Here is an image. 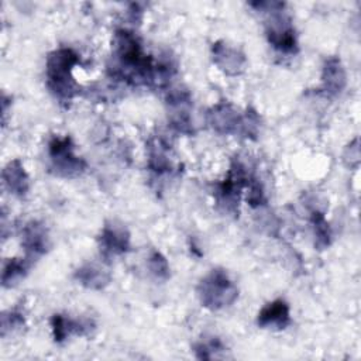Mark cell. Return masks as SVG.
<instances>
[{
	"label": "cell",
	"mask_w": 361,
	"mask_h": 361,
	"mask_svg": "<svg viewBox=\"0 0 361 361\" xmlns=\"http://www.w3.org/2000/svg\"><path fill=\"white\" fill-rule=\"evenodd\" d=\"M21 245L27 254V259H34L45 254L49 247L45 226L37 220L28 221L21 230Z\"/></svg>",
	"instance_id": "obj_11"
},
{
	"label": "cell",
	"mask_w": 361,
	"mask_h": 361,
	"mask_svg": "<svg viewBox=\"0 0 361 361\" xmlns=\"http://www.w3.org/2000/svg\"><path fill=\"white\" fill-rule=\"evenodd\" d=\"M25 320L21 312L18 310H8L1 314V323H0V334L1 337H6L8 333H14L20 330L24 326Z\"/></svg>",
	"instance_id": "obj_22"
},
{
	"label": "cell",
	"mask_w": 361,
	"mask_h": 361,
	"mask_svg": "<svg viewBox=\"0 0 361 361\" xmlns=\"http://www.w3.org/2000/svg\"><path fill=\"white\" fill-rule=\"evenodd\" d=\"M79 63V55L71 48H58L48 54L45 75L47 86L59 103H69L79 90L72 71Z\"/></svg>",
	"instance_id": "obj_2"
},
{
	"label": "cell",
	"mask_w": 361,
	"mask_h": 361,
	"mask_svg": "<svg viewBox=\"0 0 361 361\" xmlns=\"http://www.w3.org/2000/svg\"><path fill=\"white\" fill-rule=\"evenodd\" d=\"M283 7L285 4L281 3L278 7L267 11L269 17L265 23V34L268 42L276 51L283 54H295L298 51L295 28L292 25L290 18L282 11Z\"/></svg>",
	"instance_id": "obj_6"
},
{
	"label": "cell",
	"mask_w": 361,
	"mask_h": 361,
	"mask_svg": "<svg viewBox=\"0 0 361 361\" xmlns=\"http://www.w3.org/2000/svg\"><path fill=\"white\" fill-rule=\"evenodd\" d=\"M114 63L111 75L131 85H155L157 63L142 51L138 38L127 30H118L113 39Z\"/></svg>",
	"instance_id": "obj_1"
},
{
	"label": "cell",
	"mask_w": 361,
	"mask_h": 361,
	"mask_svg": "<svg viewBox=\"0 0 361 361\" xmlns=\"http://www.w3.org/2000/svg\"><path fill=\"white\" fill-rule=\"evenodd\" d=\"M312 226L314 233V247L317 250H324L330 245L331 241V233L327 220L324 219V214L319 210H314L312 213Z\"/></svg>",
	"instance_id": "obj_20"
},
{
	"label": "cell",
	"mask_w": 361,
	"mask_h": 361,
	"mask_svg": "<svg viewBox=\"0 0 361 361\" xmlns=\"http://www.w3.org/2000/svg\"><path fill=\"white\" fill-rule=\"evenodd\" d=\"M212 58L219 69L228 76H237L243 73L247 63L244 52L224 41H217L212 45Z\"/></svg>",
	"instance_id": "obj_9"
},
{
	"label": "cell",
	"mask_w": 361,
	"mask_h": 361,
	"mask_svg": "<svg viewBox=\"0 0 361 361\" xmlns=\"http://www.w3.org/2000/svg\"><path fill=\"white\" fill-rule=\"evenodd\" d=\"M252 176L240 159H233L226 179L214 188L216 202L226 213L235 214L238 212L240 193L248 186Z\"/></svg>",
	"instance_id": "obj_4"
},
{
	"label": "cell",
	"mask_w": 361,
	"mask_h": 361,
	"mask_svg": "<svg viewBox=\"0 0 361 361\" xmlns=\"http://www.w3.org/2000/svg\"><path fill=\"white\" fill-rule=\"evenodd\" d=\"M51 171L61 178H75L85 172L86 162L75 155L71 137H54L48 144Z\"/></svg>",
	"instance_id": "obj_5"
},
{
	"label": "cell",
	"mask_w": 361,
	"mask_h": 361,
	"mask_svg": "<svg viewBox=\"0 0 361 361\" xmlns=\"http://www.w3.org/2000/svg\"><path fill=\"white\" fill-rule=\"evenodd\" d=\"M292 323L289 305L283 299H275L267 303L257 316V324L261 329L283 330Z\"/></svg>",
	"instance_id": "obj_13"
},
{
	"label": "cell",
	"mask_w": 361,
	"mask_h": 361,
	"mask_svg": "<svg viewBox=\"0 0 361 361\" xmlns=\"http://www.w3.org/2000/svg\"><path fill=\"white\" fill-rule=\"evenodd\" d=\"M30 259L27 258H10L4 262L1 272V283L4 288H11L17 285L27 274Z\"/></svg>",
	"instance_id": "obj_18"
},
{
	"label": "cell",
	"mask_w": 361,
	"mask_h": 361,
	"mask_svg": "<svg viewBox=\"0 0 361 361\" xmlns=\"http://www.w3.org/2000/svg\"><path fill=\"white\" fill-rule=\"evenodd\" d=\"M259 124H261V118L258 113L252 107H248L247 111L241 114L238 134L245 138H254L259 131Z\"/></svg>",
	"instance_id": "obj_21"
},
{
	"label": "cell",
	"mask_w": 361,
	"mask_h": 361,
	"mask_svg": "<svg viewBox=\"0 0 361 361\" xmlns=\"http://www.w3.org/2000/svg\"><path fill=\"white\" fill-rule=\"evenodd\" d=\"M4 188L14 196L23 197L30 189V178L24 169L23 162L16 158L10 161L1 172Z\"/></svg>",
	"instance_id": "obj_14"
},
{
	"label": "cell",
	"mask_w": 361,
	"mask_h": 361,
	"mask_svg": "<svg viewBox=\"0 0 361 361\" xmlns=\"http://www.w3.org/2000/svg\"><path fill=\"white\" fill-rule=\"evenodd\" d=\"M343 159L348 168H357L360 164V148H358V138L350 142L344 151Z\"/></svg>",
	"instance_id": "obj_24"
},
{
	"label": "cell",
	"mask_w": 361,
	"mask_h": 361,
	"mask_svg": "<svg viewBox=\"0 0 361 361\" xmlns=\"http://www.w3.org/2000/svg\"><path fill=\"white\" fill-rule=\"evenodd\" d=\"M75 279L87 289H103L110 282V272L100 265L90 262L75 271Z\"/></svg>",
	"instance_id": "obj_17"
},
{
	"label": "cell",
	"mask_w": 361,
	"mask_h": 361,
	"mask_svg": "<svg viewBox=\"0 0 361 361\" xmlns=\"http://www.w3.org/2000/svg\"><path fill=\"white\" fill-rule=\"evenodd\" d=\"M193 351L199 360H214L226 357V345L219 337L214 336L200 338L193 345Z\"/></svg>",
	"instance_id": "obj_19"
},
{
	"label": "cell",
	"mask_w": 361,
	"mask_h": 361,
	"mask_svg": "<svg viewBox=\"0 0 361 361\" xmlns=\"http://www.w3.org/2000/svg\"><path fill=\"white\" fill-rule=\"evenodd\" d=\"M169 149V145L162 138H152L148 142V168L151 172L162 175L172 169Z\"/></svg>",
	"instance_id": "obj_16"
},
{
	"label": "cell",
	"mask_w": 361,
	"mask_h": 361,
	"mask_svg": "<svg viewBox=\"0 0 361 361\" xmlns=\"http://www.w3.org/2000/svg\"><path fill=\"white\" fill-rule=\"evenodd\" d=\"M148 268L149 272L157 279H168L169 278V264L166 258L159 251H152L148 257Z\"/></svg>",
	"instance_id": "obj_23"
},
{
	"label": "cell",
	"mask_w": 361,
	"mask_h": 361,
	"mask_svg": "<svg viewBox=\"0 0 361 361\" xmlns=\"http://www.w3.org/2000/svg\"><path fill=\"white\" fill-rule=\"evenodd\" d=\"M168 106V118L171 126L182 134H192V120H190V109L192 99L188 90L176 89L172 90L166 97Z\"/></svg>",
	"instance_id": "obj_7"
},
{
	"label": "cell",
	"mask_w": 361,
	"mask_h": 361,
	"mask_svg": "<svg viewBox=\"0 0 361 361\" xmlns=\"http://www.w3.org/2000/svg\"><path fill=\"white\" fill-rule=\"evenodd\" d=\"M323 90L329 94H338L343 92L347 83L345 69L337 56H330L324 61L322 71Z\"/></svg>",
	"instance_id": "obj_15"
},
{
	"label": "cell",
	"mask_w": 361,
	"mask_h": 361,
	"mask_svg": "<svg viewBox=\"0 0 361 361\" xmlns=\"http://www.w3.org/2000/svg\"><path fill=\"white\" fill-rule=\"evenodd\" d=\"M207 121L219 134H238L241 114L233 107L231 103L220 102L207 111Z\"/></svg>",
	"instance_id": "obj_10"
},
{
	"label": "cell",
	"mask_w": 361,
	"mask_h": 361,
	"mask_svg": "<svg viewBox=\"0 0 361 361\" xmlns=\"http://www.w3.org/2000/svg\"><path fill=\"white\" fill-rule=\"evenodd\" d=\"M200 303L210 310H220L233 305L238 296L235 283L224 269H212L197 285Z\"/></svg>",
	"instance_id": "obj_3"
},
{
	"label": "cell",
	"mask_w": 361,
	"mask_h": 361,
	"mask_svg": "<svg viewBox=\"0 0 361 361\" xmlns=\"http://www.w3.org/2000/svg\"><path fill=\"white\" fill-rule=\"evenodd\" d=\"M97 240L100 254L104 259L123 255L130 250V233L121 224L106 223Z\"/></svg>",
	"instance_id": "obj_8"
},
{
	"label": "cell",
	"mask_w": 361,
	"mask_h": 361,
	"mask_svg": "<svg viewBox=\"0 0 361 361\" xmlns=\"http://www.w3.org/2000/svg\"><path fill=\"white\" fill-rule=\"evenodd\" d=\"M51 329L55 343H63L71 336L89 334L94 329V323L89 319H72L58 313L51 317Z\"/></svg>",
	"instance_id": "obj_12"
}]
</instances>
